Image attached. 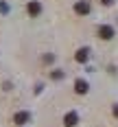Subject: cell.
Wrapping results in <instances>:
<instances>
[{
	"label": "cell",
	"instance_id": "obj_1",
	"mask_svg": "<svg viewBox=\"0 0 118 127\" xmlns=\"http://www.w3.org/2000/svg\"><path fill=\"white\" fill-rule=\"evenodd\" d=\"M74 11H77L79 15H88V13H90V2H88V0H79L77 4H74Z\"/></svg>",
	"mask_w": 118,
	"mask_h": 127
},
{
	"label": "cell",
	"instance_id": "obj_2",
	"mask_svg": "<svg viewBox=\"0 0 118 127\" xmlns=\"http://www.w3.org/2000/svg\"><path fill=\"white\" fill-rule=\"evenodd\" d=\"M77 121H79L77 112H68V114L64 116V125L66 127H74V125H77Z\"/></svg>",
	"mask_w": 118,
	"mask_h": 127
},
{
	"label": "cell",
	"instance_id": "obj_3",
	"mask_svg": "<svg viewBox=\"0 0 118 127\" xmlns=\"http://www.w3.org/2000/svg\"><path fill=\"white\" fill-rule=\"evenodd\" d=\"M98 37L101 39H112L114 37V29L112 26H101L98 29Z\"/></svg>",
	"mask_w": 118,
	"mask_h": 127
},
{
	"label": "cell",
	"instance_id": "obj_4",
	"mask_svg": "<svg viewBox=\"0 0 118 127\" xmlns=\"http://www.w3.org/2000/svg\"><path fill=\"white\" fill-rule=\"evenodd\" d=\"M88 57H90V48H79L77 55H74V59H77L79 64H85V62H88Z\"/></svg>",
	"mask_w": 118,
	"mask_h": 127
},
{
	"label": "cell",
	"instance_id": "obj_5",
	"mask_svg": "<svg viewBox=\"0 0 118 127\" xmlns=\"http://www.w3.org/2000/svg\"><path fill=\"white\" fill-rule=\"evenodd\" d=\"M26 9H28V15H33V18H35V15L42 13V4L33 0V2H28V7H26Z\"/></svg>",
	"mask_w": 118,
	"mask_h": 127
},
{
	"label": "cell",
	"instance_id": "obj_6",
	"mask_svg": "<svg viewBox=\"0 0 118 127\" xmlns=\"http://www.w3.org/2000/svg\"><path fill=\"white\" fill-rule=\"evenodd\" d=\"M74 90H77L79 94H85V92H88V81H83V79H77V81H74Z\"/></svg>",
	"mask_w": 118,
	"mask_h": 127
},
{
	"label": "cell",
	"instance_id": "obj_7",
	"mask_svg": "<svg viewBox=\"0 0 118 127\" xmlns=\"http://www.w3.org/2000/svg\"><path fill=\"white\" fill-rule=\"evenodd\" d=\"M28 118H31V114H28V112H18V114L13 116V121H15L18 125H24Z\"/></svg>",
	"mask_w": 118,
	"mask_h": 127
},
{
	"label": "cell",
	"instance_id": "obj_8",
	"mask_svg": "<svg viewBox=\"0 0 118 127\" xmlns=\"http://www.w3.org/2000/svg\"><path fill=\"white\" fill-rule=\"evenodd\" d=\"M50 77H52V79H61L64 72H61V70H55V72H50Z\"/></svg>",
	"mask_w": 118,
	"mask_h": 127
},
{
	"label": "cell",
	"instance_id": "obj_9",
	"mask_svg": "<svg viewBox=\"0 0 118 127\" xmlns=\"http://www.w3.org/2000/svg\"><path fill=\"white\" fill-rule=\"evenodd\" d=\"M114 116H116V118H118V103H116V105H114Z\"/></svg>",
	"mask_w": 118,
	"mask_h": 127
},
{
	"label": "cell",
	"instance_id": "obj_10",
	"mask_svg": "<svg viewBox=\"0 0 118 127\" xmlns=\"http://www.w3.org/2000/svg\"><path fill=\"white\" fill-rule=\"evenodd\" d=\"M112 2H114V0H103V4H112Z\"/></svg>",
	"mask_w": 118,
	"mask_h": 127
}]
</instances>
